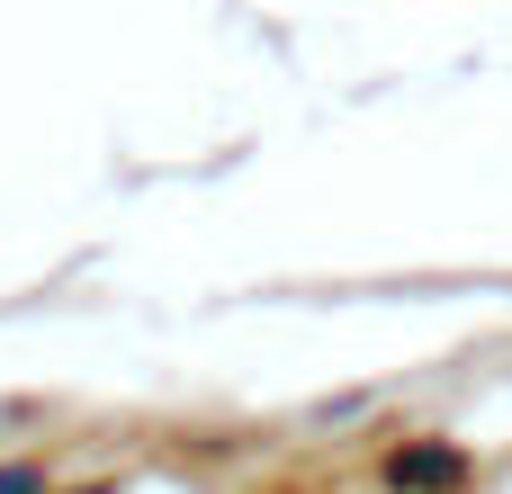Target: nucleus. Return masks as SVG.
Here are the masks:
<instances>
[{
  "label": "nucleus",
  "instance_id": "nucleus-1",
  "mask_svg": "<svg viewBox=\"0 0 512 494\" xmlns=\"http://www.w3.org/2000/svg\"><path fill=\"white\" fill-rule=\"evenodd\" d=\"M450 477H459L450 450H405V459H396V486H450Z\"/></svg>",
  "mask_w": 512,
  "mask_h": 494
}]
</instances>
